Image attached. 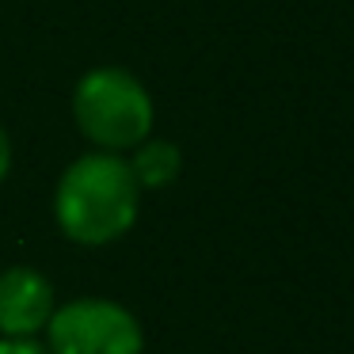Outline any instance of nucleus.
I'll return each instance as SVG.
<instances>
[{"label": "nucleus", "instance_id": "obj_2", "mask_svg": "<svg viewBox=\"0 0 354 354\" xmlns=\"http://www.w3.org/2000/svg\"><path fill=\"white\" fill-rule=\"evenodd\" d=\"M73 118L103 153H130L153 133V95L118 65L88 69L73 88Z\"/></svg>", "mask_w": 354, "mask_h": 354}, {"label": "nucleus", "instance_id": "obj_6", "mask_svg": "<svg viewBox=\"0 0 354 354\" xmlns=\"http://www.w3.org/2000/svg\"><path fill=\"white\" fill-rule=\"evenodd\" d=\"M0 354H50L39 339H4L0 335Z\"/></svg>", "mask_w": 354, "mask_h": 354}, {"label": "nucleus", "instance_id": "obj_4", "mask_svg": "<svg viewBox=\"0 0 354 354\" xmlns=\"http://www.w3.org/2000/svg\"><path fill=\"white\" fill-rule=\"evenodd\" d=\"M54 286L35 267L0 270V335L35 339L54 316Z\"/></svg>", "mask_w": 354, "mask_h": 354}, {"label": "nucleus", "instance_id": "obj_7", "mask_svg": "<svg viewBox=\"0 0 354 354\" xmlns=\"http://www.w3.org/2000/svg\"><path fill=\"white\" fill-rule=\"evenodd\" d=\"M8 171H12V138H8V130L0 126V183L8 179Z\"/></svg>", "mask_w": 354, "mask_h": 354}, {"label": "nucleus", "instance_id": "obj_3", "mask_svg": "<svg viewBox=\"0 0 354 354\" xmlns=\"http://www.w3.org/2000/svg\"><path fill=\"white\" fill-rule=\"evenodd\" d=\"M50 354H141L145 331L138 316L111 297H77L57 305L46 324Z\"/></svg>", "mask_w": 354, "mask_h": 354}, {"label": "nucleus", "instance_id": "obj_5", "mask_svg": "<svg viewBox=\"0 0 354 354\" xmlns=\"http://www.w3.org/2000/svg\"><path fill=\"white\" fill-rule=\"evenodd\" d=\"M130 168L141 191H164L179 179L183 171V153L176 141H160V138H145L138 149H130Z\"/></svg>", "mask_w": 354, "mask_h": 354}, {"label": "nucleus", "instance_id": "obj_1", "mask_svg": "<svg viewBox=\"0 0 354 354\" xmlns=\"http://www.w3.org/2000/svg\"><path fill=\"white\" fill-rule=\"evenodd\" d=\"M141 214V187L122 153H84L62 171L54 221L73 244L103 248L122 240Z\"/></svg>", "mask_w": 354, "mask_h": 354}]
</instances>
